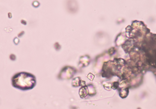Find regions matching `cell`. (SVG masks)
<instances>
[{"instance_id": "obj_1", "label": "cell", "mask_w": 156, "mask_h": 109, "mask_svg": "<svg viewBox=\"0 0 156 109\" xmlns=\"http://www.w3.org/2000/svg\"><path fill=\"white\" fill-rule=\"evenodd\" d=\"M35 77L33 74L26 72H21L15 74L12 78V86L22 90L32 89L35 86Z\"/></svg>"}]
</instances>
